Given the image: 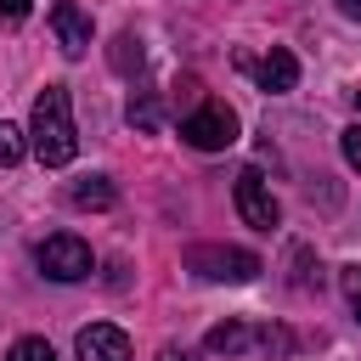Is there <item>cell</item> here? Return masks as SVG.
Segmentation results:
<instances>
[{
    "mask_svg": "<svg viewBox=\"0 0 361 361\" xmlns=\"http://www.w3.org/2000/svg\"><path fill=\"white\" fill-rule=\"evenodd\" d=\"M28 147L45 169L73 164L79 152V130H73V107H68V85H45L34 96V118H28Z\"/></svg>",
    "mask_w": 361,
    "mask_h": 361,
    "instance_id": "obj_1",
    "label": "cell"
},
{
    "mask_svg": "<svg viewBox=\"0 0 361 361\" xmlns=\"http://www.w3.org/2000/svg\"><path fill=\"white\" fill-rule=\"evenodd\" d=\"M34 265H39L51 282H85V276H90V243L73 237V231H51V237L34 248Z\"/></svg>",
    "mask_w": 361,
    "mask_h": 361,
    "instance_id": "obj_2",
    "label": "cell"
},
{
    "mask_svg": "<svg viewBox=\"0 0 361 361\" xmlns=\"http://www.w3.org/2000/svg\"><path fill=\"white\" fill-rule=\"evenodd\" d=\"M180 141L197 147V152H226V147L237 141V113H231L226 102H203L197 113L180 118Z\"/></svg>",
    "mask_w": 361,
    "mask_h": 361,
    "instance_id": "obj_3",
    "label": "cell"
},
{
    "mask_svg": "<svg viewBox=\"0 0 361 361\" xmlns=\"http://www.w3.org/2000/svg\"><path fill=\"white\" fill-rule=\"evenodd\" d=\"M186 265L197 271V276H209V282H254L259 276V259L248 254V248H192L186 254Z\"/></svg>",
    "mask_w": 361,
    "mask_h": 361,
    "instance_id": "obj_4",
    "label": "cell"
},
{
    "mask_svg": "<svg viewBox=\"0 0 361 361\" xmlns=\"http://www.w3.org/2000/svg\"><path fill=\"white\" fill-rule=\"evenodd\" d=\"M237 214L254 226V231H271L276 220H282V209H276V197H271V186H265V175L259 169H237Z\"/></svg>",
    "mask_w": 361,
    "mask_h": 361,
    "instance_id": "obj_5",
    "label": "cell"
},
{
    "mask_svg": "<svg viewBox=\"0 0 361 361\" xmlns=\"http://www.w3.org/2000/svg\"><path fill=\"white\" fill-rule=\"evenodd\" d=\"M73 350H79V361H130V338H124V327H113V322L79 327Z\"/></svg>",
    "mask_w": 361,
    "mask_h": 361,
    "instance_id": "obj_6",
    "label": "cell"
},
{
    "mask_svg": "<svg viewBox=\"0 0 361 361\" xmlns=\"http://www.w3.org/2000/svg\"><path fill=\"white\" fill-rule=\"evenodd\" d=\"M243 68H254L259 90H271V96H288V90L299 85V56H293V51H282V45H271L259 62H248V56H243Z\"/></svg>",
    "mask_w": 361,
    "mask_h": 361,
    "instance_id": "obj_7",
    "label": "cell"
},
{
    "mask_svg": "<svg viewBox=\"0 0 361 361\" xmlns=\"http://www.w3.org/2000/svg\"><path fill=\"white\" fill-rule=\"evenodd\" d=\"M51 28H56V45H62L68 56H85V51H90V17H85L79 0H56V6H51Z\"/></svg>",
    "mask_w": 361,
    "mask_h": 361,
    "instance_id": "obj_8",
    "label": "cell"
},
{
    "mask_svg": "<svg viewBox=\"0 0 361 361\" xmlns=\"http://www.w3.org/2000/svg\"><path fill=\"white\" fill-rule=\"evenodd\" d=\"M68 197H73V209H113V203H118V192H113L107 175H85V180H73Z\"/></svg>",
    "mask_w": 361,
    "mask_h": 361,
    "instance_id": "obj_9",
    "label": "cell"
},
{
    "mask_svg": "<svg viewBox=\"0 0 361 361\" xmlns=\"http://www.w3.org/2000/svg\"><path fill=\"white\" fill-rule=\"evenodd\" d=\"M254 338H259V333H248L243 322H220V327H209V338H203V344H209L214 355H243Z\"/></svg>",
    "mask_w": 361,
    "mask_h": 361,
    "instance_id": "obj_10",
    "label": "cell"
},
{
    "mask_svg": "<svg viewBox=\"0 0 361 361\" xmlns=\"http://www.w3.org/2000/svg\"><path fill=\"white\" fill-rule=\"evenodd\" d=\"M107 56H113V68H118L124 79H130V73H141V39H135V34H118Z\"/></svg>",
    "mask_w": 361,
    "mask_h": 361,
    "instance_id": "obj_11",
    "label": "cell"
},
{
    "mask_svg": "<svg viewBox=\"0 0 361 361\" xmlns=\"http://www.w3.org/2000/svg\"><path fill=\"white\" fill-rule=\"evenodd\" d=\"M130 124H135V130H158V124H164V102H158V96H135V102H130Z\"/></svg>",
    "mask_w": 361,
    "mask_h": 361,
    "instance_id": "obj_12",
    "label": "cell"
},
{
    "mask_svg": "<svg viewBox=\"0 0 361 361\" xmlns=\"http://www.w3.org/2000/svg\"><path fill=\"white\" fill-rule=\"evenodd\" d=\"M28 130H17V124H6L0 118V164L11 169V164H23V152H28V141H23Z\"/></svg>",
    "mask_w": 361,
    "mask_h": 361,
    "instance_id": "obj_13",
    "label": "cell"
},
{
    "mask_svg": "<svg viewBox=\"0 0 361 361\" xmlns=\"http://www.w3.org/2000/svg\"><path fill=\"white\" fill-rule=\"evenodd\" d=\"M6 361H56V350H51L45 338H17V344L6 350Z\"/></svg>",
    "mask_w": 361,
    "mask_h": 361,
    "instance_id": "obj_14",
    "label": "cell"
},
{
    "mask_svg": "<svg viewBox=\"0 0 361 361\" xmlns=\"http://www.w3.org/2000/svg\"><path fill=\"white\" fill-rule=\"evenodd\" d=\"M338 282H344V299H350V310H355V322H361V265H344Z\"/></svg>",
    "mask_w": 361,
    "mask_h": 361,
    "instance_id": "obj_15",
    "label": "cell"
},
{
    "mask_svg": "<svg viewBox=\"0 0 361 361\" xmlns=\"http://www.w3.org/2000/svg\"><path fill=\"white\" fill-rule=\"evenodd\" d=\"M338 147H344V158H350V169H361V124H350V130L338 135Z\"/></svg>",
    "mask_w": 361,
    "mask_h": 361,
    "instance_id": "obj_16",
    "label": "cell"
},
{
    "mask_svg": "<svg viewBox=\"0 0 361 361\" xmlns=\"http://www.w3.org/2000/svg\"><path fill=\"white\" fill-rule=\"evenodd\" d=\"M34 11V0H0V23H23Z\"/></svg>",
    "mask_w": 361,
    "mask_h": 361,
    "instance_id": "obj_17",
    "label": "cell"
},
{
    "mask_svg": "<svg viewBox=\"0 0 361 361\" xmlns=\"http://www.w3.org/2000/svg\"><path fill=\"white\" fill-rule=\"evenodd\" d=\"M333 6H338V11L350 17V23H361V0H333Z\"/></svg>",
    "mask_w": 361,
    "mask_h": 361,
    "instance_id": "obj_18",
    "label": "cell"
},
{
    "mask_svg": "<svg viewBox=\"0 0 361 361\" xmlns=\"http://www.w3.org/2000/svg\"><path fill=\"white\" fill-rule=\"evenodd\" d=\"M350 107H355V113H361V85H355V90H350Z\"/></svg>",
    "mask_w": 361,
    "mask_h": 361,
    "instance_id": "obj_19",
    "label": "cell"
},
{
    "mask_svg": "<svg viewBox=\"0 0 361 361\" xmlns=\"http://www.w3.org/2000/svg\"><path fill=\"white\" fill-rule=\"evenodd\" d=\"M158 361H186V355H180V350H164V355H158Z\"/></svg>",
    "mask_w": 361,
    "mask_h": 361,
    "instance_id": "obj_20",
    "label": "cell"
}]
</instances>
